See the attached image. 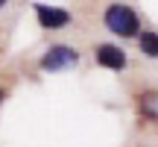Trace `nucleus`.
Masks as SVG:
<instances>
[{
	"label": "nucleus",
	"mask_w": 158,
	"mask_h": 147,
	"mask_svg": "<svg viewBox=\"0 0 158 147\" xmlns=\"http://www.w3.org/2000/svg\"><path fill=\"white\" fill-rule=\"evenodd\" d=\"M106 27L111 29L114 35H120V38H132V35H138L141 21H138V15L129 9V6L114 3V6L106 9Z\"/></svg>",
	"instance_id": "nucleus-1"
},
{
	"label": "nucleus",
	"mask_w": 158,
	"mask_h": 147,
	"mask_svg": "<svg viewBox=\"0 0 158 147\" xmlns=\"http://www.w3.org/2000/svg\"><path fill=\"white\" fill-rule=\"evenodd\" d=\"M76 62H79V53L73 50V47H68V44H56V47H50V50L41 56V68H44L47 74L68 71V68H73Z\"/></svg>",
	"instance_id": "nucleus-2"
},
{
	"label": "nucleus",
	"mask_w": 158,
	"mask_h": 147,
	"mask_svg": "<svg viewBox=\"0 0 158 147\" xmlns=\"http://www.w3.org/2000/svg\"><path fill=\"white\" fill-rule=\"evenodd\" d=\"M35 18L44 29H62L70 24V12L64 9H56V6H47V3H38L35 6Z\"/></svg>",
	"instance_id": "nucleus-3"
},
{
	"label": "nucleus",
	"mask_w": 158,
	"mask_h": 147,
	"mask_svg": "<svg viewBox=\"0 0 158 147\" xmlns=\"http://www.w3.org/2000/svg\"><path fill=\"white\" fill-rule=\"evenodd\" d=\"M97 65L120 71V68H126V53L120 47H114V44H100L97 47Z\"/></svg>",
	"instance_id": "nucleus-4"
},
{
	"label": "nucleus",
	"mask_w": 158,
	"mask_h": 147,
	"mask_svg": "<svg viewBox=\"0 0 158 147\" xmlns=\"http://www.w3.org/2000/svg\"><path fill=\"white\" fill-rule=\"evenodd\" d=\"M138 44H141V50L147 56L158 59V33H141L138 35Z\"/></svg>",
	"instance_id": "nucleus-5"
},
{
	"label": "nucleus",
	"mask_w": 158,
	"mask_h": 147,
	"mask_svg": "<svg viewBox=\"0 0 158 147\" xmlns=\"http://www.w3.org/2000/svg\"><path fill=\"white\" fill-rule=\"evenodd\" d=\"M141 112L147 115V118L158 121V94H155V91H147V94H141Z\"/></svg>",
	"instance_id": "nucleus-6"
},
{
	"label": "nucleus",
	"mask_w": 158,
	"mask_h": 147,
	"mask_svg": "<svg viewBox=\"0 0 158 147\" xmlns=\"http://www.w3.org/2000/svg\"><path fill=\"white\" fill-rule=\"evenodd\" d=\"M3 97H6V94H3V88H0V103H3Z\"/></svg>",
	"instance_id": "nucleus-7"
},
{
	"label": "nucleus",
	"mask_w": 158,
	"mask_h": 147,
	"mask_svg": "<svg viewBox=\"0 0 158 147\" xmlns=\"http://www.w3.org/2000/svg\"><path fill=\"white\" fill-rule=\"evenodd\" d=\"M3 3H6V0H0V6H3Z\"/></svg>",
	"instance_id": "nucleus-8"
}]
</instances>
